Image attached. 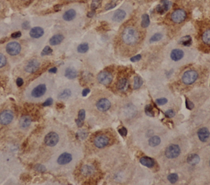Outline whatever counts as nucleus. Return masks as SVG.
<instances>
[{
    "mask_svg": "<svg viewBox=\"0 0 210 185\" xmlns=\"http://www.w3.org/2000/svg\"><path fill=\"white\" fill-rule=\"evenodd\" d=\"M202 40L207 46H210V29L205 30L202 34Z\"/></svg>",
    "mask_w": 210,
    "mask_h": 185,
    "instance_id": "bb28decb",
    "label": "nucleus"
},
{
    "mask_svg": "<svg viewBox=\"0 0 210 185\" xmlns=\"http://www.w3.org/2000/svg\"><path fill=\"white\" fill-rule=\"evenodd\" d=\"M117 0H111V2H110L106 5L105 8V10H111V9L114 8L116 6H117Z\"/></svg>",
    "mask_w": 210,
    "mask_h": 185,
    "instance_id": "4c0bfd02",
    "label": "nucleus"
},
{
    "mask_svg": "<svg viewBox=\"0 0 210 185\" xmlns=\"http://www.w3.org/2000/svg\"><path fill=\"white\" fill-rule=\"evenodd\" d=\"M187 161L191 165H196L199 162L200 157L198 154H192L187 157Z\"/></svg>",
    "mask_w": 210,
    "mask_h": 185,
    "instance_id": "393cba45",
    "label": "nucleus"
},
{
    "mask_svg": "<svg viewBox=\"0 0 210 185\" xmlns=\"http://www.w3.org/2000/svg\"><path fill=\"white\" fill-rule=\"evenodd\" d=\"M209 166H210V161H209Z\"/></svg>",
    "mask_w": 210,
    "mask_h": 185,
    "instance_id": "052dcab7",
    "label": "nucleus"
},
{
    "mask_svg": "<svg viewBox=\"0 0 210 185\" xmlns=\"http://www.w3.org/2000/svg\"><path fill=\"white\" fill-rule=\"evenodd\" d=\"M23 80L22 78H19L17 79H16V85L18 86L19 87H20L23 84Z\"/></svg>",
    "mask_w": 210,
    "mask_h": 185,
    "instance_id": "603ef678",
    "label": "nucleus"
},
{
    "mask_svg": "<svg viewBox=\"0 0 210 185\" xmlns=\"http://www.w3.org/2000/svg\"><path fill=\"white\" fill-rule=\"evenodd\" d=\"M150 18L147 14L143 15L142 16V22L141 26L143 28H147L150 25Z\"/></svg>",
    "mask_w": 210,
    "mask_h": 185,
    "instance_id": "7c9ffc66",
    "label": "nucleus"
},
{
    "mask_svg": "<svg viewBox=\"0 0 210 185\" xmlns=\"http://www.w3.org/2000/svg\"><path fill=\"white\" fill-rule=\"evenodd\" d=\"M156 103H157V104L161 106V105H166V103H167V100L166 98H159L156 100Z\"/></svg>",
    "mask_w": 210,
    "mask_h": 185,
    "instance_id": "79ce46f5",
    "label": "nucleus"
},
{
    "mask_svg": "<svg viewBox=\"0 0 210 185\" xmlns=\"http://www.w3.org/2000/svg\"><path fill=\"white\" fill-rule=\"evenodd\" d=\"M73 160V156L68 152H64L61 154L57 159V163L59 165H65L69 164Z\"/></svg>",
    "mask_w": 210,
    "mask_h": 185,
    "instance_id": "ddd939ff",
    "label": "nucleus"
},
{
    "mask_svg": "<svg viewBox=\"0 0 210 185\" xmlns=\"http://www.w3.org/2000/svg\"><path fill=\"white\" fill-rule=\"evenodd\" d=\"M187 18L186 12L182 9H177L171 14V20L176 24H181Z\"/></svg>",
    "mask_w": 210,
    "mask_h": 185,
    "instance_id": "20e7f679",
    "label": "nucleus"
},
{
    "mask_svg": "<svg viewBox=\"0 0 210 185\" xmlns=\"http://www.w3.org/2000/svg\"><path fill=\"white\" fill-rule=\"evenodd\" d=\"M88 50H89V45L86 43L80 44L78 47V51L79 53H81V54L86 53L88 51Z\"/></svg>",
    "mask_w": 210,
    "mask_h": 185,
    "instance_id": "473e14b6",
    "label": "nucleus"
},
{
    "mask_svg": "<svg viewBox=\"0 0 210 185\" xmlns=\"http://www.w3.org/2000/svg\"><path fill=\"white\" fill-rule=\"evenodd\" d=\"M32 121V119L30 115H24L23 116H21L19 122L20 127L22 129L28 128L31 125Z\"/></svg>",
    "mask_w": 210,
    "mask_h": 185,
    "instance_id": "f3484780",
    "label": "nucleus"
},
{
    "mask_svg": "<svg viewBox=\"0 0 210 185\" xmlns=\"http://www.w3.org/2000/svg\"><path fill=\"white\" fill-rule=\"evenodd\" d=\"M81 172L84 175H91L94 172V168L91 166L85 165L82 167Z\"/></svg>",
    "mask_w": 210,
    "mask_h": 185,
    "instance_id": "cd10ccee",
    "label": "nucleus"
},
{
    "mask_svg": "<svg viewBox=\"0 0 210 185\" xmlns=\"http://www.w3.org/2000/svg\"><path fill=\"white\" fill-rule=\"evenodd\" d=\"M6 63V59L3 54H0V68L5 66Z\"/></svg>",
    "mask_w": 210,
    "mask_h": 185,
    "instance_id": "a19ab883",
    "label": "nucleus"
},
{
    "mask_svg": "<svg viewBox=\"0 0 210 185\" xmlns=\"http://www.w3.org/2000/svg\"><path fill=\"white\" fill-rule=\"evenodd\" d=\"M186 106L187 109L191 110L194 108V104L191 101H189L188 99H186Z\"/></svg>",
    "mask_w": 210,
    "mask_h": 185,
    "instance_id": "a18cd8bd",
    "label": "nucleus"
},
{
    "mask_svg": "<svg viewBox=\"0 0 210 185\" xmlns=\"http://www.w3.org/2000/svg\"><path fill=\"white\" fill-rule=\"evenodd\" d=\"M101 1L102 0H93V1L91 3V8L92 10H96L97 8H99V6L101 5Z\"/></svg>",
    "mask_w": 210,
    "mask_h": 185,
    "instance_id": "e433bc0d",
    "label": "nucleus"
},
{
    "mask_svg": "<svg viewBox=\"0 0 210 185\" xmlns=\"http://www.w3.org/2000/svg\"><path fill=\"white\" fill-rule=\"evenodd\" d=\"M94 15H95V11H91L89 13H88V16L89 17H92V16H93Z\"/></svg>",
    "mask_w": 210,
    "mask_h": 185,
    "instance_id": "bf43d9fd",
    "label": "nucleus"
},
{
    "mask_svg": "<svg viewBox=\"0 0 210 185\" xmlns=\"http://www.w3.org/2000/svg\"><path fill=\"white\" fill-rule=\"evenodd\" d=\"M41 64L37 60H31L25 66V71L28 73H35L40 68Z\"/></svg>",
    "mask_w": 210,
    "mask_h": 185,
    "instance_id": "9b49d317",
    "label": "nucleus"
},
{
    "mask_svg": "<svg viewBox=\"0 0 210 185\" xmlns=\"http://www.w3.org/2000/svg\"><path fill=\"white\" fill-rule=\"evenodd\" d=\"M167 179L169 180V181H170L171 183L174 184V183H176L178 181L179 176H178V175L177 174L172 173V174H169L168 176Z\"/></svg>",
    "mask_w": 210,
    "mask_h": 185,
    "instance_id": "c9c22d12",
    "label": "nucleus"
},
{
    "mask_svg": "<svg viewBox=\"0 0 210 185\" xmlns=\"http://www.w3.org/2000/svg\"><path fill=\"white\" fill-rule=\"evenodd\" d=\"M181 154L179 146L176 144H171L165 151V156L168 159H175Z\"/></svg>",
    "mask_w": 210,
    "mask_h": 185,
    "instance_id": "f03ea898",
    "label": "nucleus"
},
{
    "mask_svg": "<svg viewBox=\"0 0 210 185\" xmlns=\"http://www.w3.org/2000/svg\"><path fill=\"white\" fill-rule=\"evenodd\" d=\"M59 141V137L56 132H51L46 135L44 138V142L46 145L49 147L56 146Z\"/></svg>",
    "mask_w": 210,
    "mask_h": 185,
    "instance_id": "39448f33",
    "label": "nucleus"
},
{
    "mask_svg": "<svg viewBox=\"0 0 210 185\" xmlns=\"http://www.w3.org/2000/svg\"><path fill=\"white\" fill-rule=\"evenodd\" d=\"M47 91V86L45 84H40L37 85L36 87H35L32 92H31V95L33 97L38 98L42 97L46 94Z\"/></svg>",
    "mask_w": 210,
    "mask_h": 185,
    "instance_id": "9d476101",
    "label": "nucleus"
},
{
    "mask_svg": "<svg viewBox=\"0 0 210 185\" xmlns=\"http://www.w3.org/2000/svg\"><path fill=\"white\" fill-rule=\"evenodd\" d=\"M145 114L149 116H154L155 112L154 111L153 107L151 105H147L145 107Z\"/></svg>",
    "mask_w": 210,
    "mask_h": 185,
    "instance_id": "72a5a7b5",
    "label": "nucleus"
},
{
    "mask_svg": "<svg viewBox=\"0 0 210 185\" xmlns=\"http://www.w3.org/2000/svg\"><path fill=\"white\" fill-rule=\"evenodd\" d=\"M210 132L209 130L206 127H202L199 129L198 131V136L201 141L204 142L207 141V140L209 137Z\"/></svg>",
    "mask_w": 210,
    "mask_h": 185,
    "instance_id": "2eb2a0df",
    "label": "nucleus"
},
{
    "mask_svg": "<svg viewBox=\"0 0 210 185\" xmlns=\"http://www.w3.org/2000/svg\"><path fill=\"white\" fill-rule=\"evenodd\" d=\"M85 116H86V111H85L84 110H81L79 111V118L78 119H79L81 121H84L85 119Z\"/></svg>",
    "mask_w": 210,
    "mask_h": 185,
    "instance_id": "c03bdc74",
    "label": "nucleus"
},
{
    "mask_svg": "<svg viewBox=\"0 0 210 185\" xmlns=\"http://www.w3.org/2000/svg\"><path fill=\"white\" fill-rule=\"evenodd\" d=\"M160 142H161L160 138L159 136H157V135H154V136L150 137V139H149V145L151 147H154L159 146L160 144Z\"/></svg>",
    "mask_w": 210,
    "mask_h": 185,
    "instance_id": "a878e982",
    "label": "nucleus"
},
{
    "mask_svg": "<svg viewBox=\"0 0 210 185\" xmlns=\"http://www.w3.org/2000/svg\"><path fill=\"white\" fill-rule=\"evenodd\" d=\"M110 143V139L106 135H98L94 139V144L98 148H103L107 146Z\"/></svg>",
    "mask_w": 210,
    "mask_h": 185,
    "instance_id": "423d86ee",
    "label": "nucleus"
},
{
    "mask_svg": "<svg viewBox=\"0 0 210 185\" xmlns=\"http://www.w3.org/2000/svg\"><path fill=\"white\" fill-rule=\"evenodd\" d=\"M57 71V67H52V68L49 69L48 71H49V73H56Z\"/></svg>",
    "mask_w": 210,
    "mask_h": 185,
    "instance_id": "13d9d810",
    "label": "nucleus"
},
{
    "mask_svg": "<svg viewBox=\"0 0 210 185\" xmlns=\"http://www.w3.org/2000/svg\"><path fill=\"white\" fill-rule=\"evenodd\" d=\"M64 40V36L61 34H56L53 35V37L49 40V43L51 46H55L60 44Z\"/></svg>",
    "mask_w": 210,
    "mask_h": 185,
    "instance_id": "412c9836",
    "label": "nucleus"
},
{
    "mask_svg": "<svg viewBox=\"0 0 210 185\" xmlns=\"http://www.w3.org/2000/svg\"><path fill=\"white\" fill-rule=\"evenodd\" d=\"M43 34L44 30L40 26H35L30 30L29 35L33 39H38L42 37Z\"/></svg>",
    "mask_w": 210,
    "mask_h": 185,
    "instance_id": "dca6fc26",
    "label": "nucleus"
},
{
    "mask_svg": "<svg viewBox=\"0 0 210 185\" xmlns=\"http://www.w3.org/2000/svg\"><path fill=\"white\" fill-rule=\"evenodd\" d=\"M13 119V114L11 111L4 110L0 113V124L3 125L10 124Z\"/></svg>",
    "mask_w": 210,
    "mask_h": 185,
    "instance_id": "1a4fd4ad",
    "label": "nucleus"
},
{
    "mask_svg": "<svg viewBox=\"0 0 210 185\" xmlns=\"http://www.w3.org/2000/svg\"><path fill=\"white\" fill-rule=\"evenodd\" d=\"M139 39V34L138 31L132 27H127L125 29L122 34V40L124 43L132 46L135 44Z\"/></svg>",
    "mask_w": 210,
    "mask_h": 185,
    "instance_id": "f257e3e1",
    "label": "nucleus"
},
{
    "mask_svg": "<svg viewBox=\"0 0 210 185\" xmlns=\"http://www.w3.org/2000/svg\"><path fill=\"white\" fill-rule=\"evenodd\" d=\"M126 12L123 10H118L116 11L113 15L112 19L115 21L120 22L123 20L126 17Z\"/></svg>",
    "mask_w": 210,
    "mask_h": 185,
    "instance_id": "6ab92c4d",
    "label": "nucleus"
},
{
    "mask_svg": "<svg viewBox=\"0 0 210 185\" xmlns=\"http://www.w3.org/2000/svg\"><path fill=\"white\" fill-rule=\"evenodd\" d=\"M171 2L168 0H162L161 1V4H159V5L156 7V11H157L159 14L162 15L164 13L167 11L169 8H171Z\"/></svg>",
    "mask_w": 210,
    "mask_h": 185,
    "instance_id": "4468645a",
    "label": "nucleus"
},
{
    "mask_svg": "<svg viewBox=\"0 0 210 185\" xmlns=\"http://www.w3.org/2000/svg\"><path fill=\"white\" fill-rule=\"evenodd\" d=\"M75 122H76V124H77V125H78V126L79 127H81L83 125V121H81V120H80L79 119H77L76 120H75Z\"/></svg>",
    "mask_w": 210,
    "mask_h": 185,
    "instance_id": "6e6d98bb",
    "label": "nucleus"
},
{
    "mask_svg": "<svg viewBox=\"0 0 210 185\" xmlns=\"http://www.w3.org/2000/svg\"><path fill=\"white\" fill-rule=\"evenodd\" d=\"M184 53L183 51L179 49H176L172 50L171 52V58L174 61H180L181 59L184 57Z\"/></svg>",
    "mask_w": 210,
    "mask_h": 185,
    "instance_id": "a211bd4d",
    "label": "nucleus"
},
{
    "mask_svg": "<svg viewBox=\"0 0 210 185\" xmlns=\"http://www.w3.org/2000/svg\"><path fill=\"white\" fill-rule=\"evenodd\" d=\"M89 93H90V89H88V88L84 89L83 91V92H82V95L83 96H86Z\"/></svg>",
    "mask_w": 210,
    "mask_h": 185,
    "instance_id": "864d4df0",
    "label": "nucleus"
},
{
    "mask_svg": "<svg viewBox=\"0 0 210 185\" xmlns=\"http://www.w3.org/2000/svg\"><path fill=\"white\" fill-rule=\"evenodd\" d=\"M35 168L38 172H45L46 171V167L42 164H37L35 166Z\"/></svg>",
    "mask_w": 210,
    "mask_h": 185,
    "instance_id": "37998d69",
    "label": "nucleus"
},
{
    "mask_svg": "<svg viewBox=\"0 0 210 185\" xmlns=\"http://www.w3.org/2000/svg\"><path fill=\"white\" fill-rule=\"evenodd\" d=\"M165 115L167 117H169V118H172V117L176 115V113L172 110H168L165 112Z\"/></svg>",
    "mask_w": 210,
    "mask_h": 185,
    "instance_id": "49530a36",
    "label": "nucleus"
},
{
    "mask_svg": "<svg viewBox=\"0 0 210 185\" xmlns=\"http://www.w3.org/2000/svg\"><path fill=\"white\" fill-rule=\"evenodd\" d=\"M162 37H163V35L161 34H160V33L155 34L154 35H152V37L150 39V42L154 43L155 42H158L162 39Z\"/></svg>",
    "mask_w": 210,
    "mask_h": 185,
    "instance_id": "f704fd0d",
    "label": "nucleus"
},
{
    "mask_svg": "<svg viewBox=\"0 0 210 185\" xmlns=\"http://www.w3.org/2000/svg\"><path fill=\"white\" fill-rule=\"evenodd\" d=\"M97 79L100 83L106 86L110 84L113 81V76L110 72L102 71L98 74Z\"/></svg>",
    "mask_w": 210,
    "mask_h": 185,
    "instance_id": "6e6552de",
    "label": "nucleus"
},
{
    "mask_svg": "<svg viewBox=\"0 0 210 185\" xmlns=\"http://www.w3.org/2000/svg\"><path fill=\"white\" fill-rule=\"evenodd\" d=\"M52 49L49 47V46H46L43 49V51L41 53V55L42 56H47V55H49V54H51L52 52Z\"/></svg>",
    "mask_w": 210,
    "mask_h": 185,
    "instance_id": "ea45409f",
    "label": "nucleus"
},
{
    "mask_svg": "<svg viewBox=\"0 0 210 185\" xmlns=\"http://www.w3.org/2000/svg\"><path fill=\"white\" fill-rule=\"evenodd\" d=\"M20 179L22 181L28 182L30 181L31 179H32V177H31V176L29 174L23 173V174H21L20 176Z\"/></svg>",
    "mask_w": 210,
    "mask_h": 185,
    "instance_id": "58836bf2",
    "label": "nucleus"
},
{
    "mask_svg": "<svg viewBox=\"0 0 210 185\" xmlns=\"http://www.w3.org/2000/svg\"><path fill=\"white\" fill-rule=\"evenodd\" d=\"M27 145H28V140H26V141L23 143V144H22V149L23 150H25V149L27 147Z\"/></svg>",
    "mask_w": 210,
    "mask_h": 185,
    "instance_id": "4d7b16f0",
    "label": "nucleus"
},
{
    "mask_svg": "<svg viewBox=\"0 0 210 185\" xmlns=\"http://www.w3.org/2000/svg\"><path fill=\"white\" fill-rule=\"evenodd\" d=\"M29 22L28 21H25L24 23L22 25L23 28L25 29H28L29 28Z\"/></svg>",
    "mask_w": 210,
    "mask_h": 185,
    "instance_id": "5fc2aeb1",
    "label": "nucleus"
},
{
    "mask_svg": "<svg viewBox=\"0 0 210 185\" xmlns=\"http://www.w3.org/2000/svg\"><path fill=\"white\" fill-rule=\"evenodd\" d=\"M141 58H142V56H141L140 54H138V55H137L135 56L132 57L130 59V61L132 62H137L138 61H140L141 59Z\"/></svg>",
    "mask_w": 210,
    "mask_h": 185,
    "instance_id": "8fccbe9b",
    "label": "nucleus"
},
{
    "mask_svg": "<svg viewBox=\"0 0 210 185\" xmlns=\"http://www.w3.org/2000/svg\"><path fill=\"white\" fill-rule=\"evenodd\" d=\"M111 107L110 101L106 98H102L96 103V108L101 111H108Z\"/></svg>",
    "mask_w": 210,
    "mask_h": 185,
    "instance_id": "f8f14e48",
    "label": "nucleus"
},
{
    "mask_svg": "<svg viewBox=\"0 0 210 185\" xmlns=\"http://www.w3.org/2000/svg\"><path fill=\"white\" fill-rule=\"evenodd\" d=\"M129 86L128 81L126 78H122L120 79L117 84V88L119 91H125Z\"/></svg>",
    "mask_w": 210,
    "mask_h": 185,
    "instance_id": "4be33fe9",
    "label": "nucleus"
},
{
    "mask_svg": "<svg viewBox=\"0 0 210 185\" xmlns=\"http://www.w3.org/2000/svg\"><path fill=\"white\" fill-rule=\"evenodd\" d=\"M71 95V91L69 89H65L63 91H62L59 94V98L61 100H66V99L69 98Z\"/></svg>",
    "mask_w": 210,
    "mask_h": 185,
    "instance_id": "c85d7f7f",
    "label": "nucleus"
},
{
    "mask_svg": "<svg viewBox=\"0 0 210 185\" xmlns=\"http://www.w3.org/2000/svg\"><path fill=\"white\" fill-rule=\"evenodd\" d=\"M191 42H192V39L189 35H187L185 36V37H182L180 39L179 41V43L183 45V46H189L191 44Z\"/></svg>",
    "mask_w": 210,
    "mask_h": 185,
    "instance_id": "c756f323",
    "label": "nucleus"
},
{
    "mask_svg": "<svg viewBox=\"0 0 210 185\" xmlns=\"http://www.w3.org/2000/svg\"><path fill=\"white\" fill-rule=\"evenodd\" d=\"M75 15H76V12L73 9H69L67 10L63 15V19L65 21H69L73 20L75 19Z\"/></svg>",
    "mask_w": 210,
    "mask_h": 185,
    "instance_id": "5701e85b",
    "label": "nucleus"
},
{
    "mask_svg": "<svg viewBox=\"0 0 210 185\" xmlns=\"http://www.w3.org/2000/svg\"><path fill=\"white\" fill-rule=\"evenodd\" d=\"M140 162L144 166L147 168H152L155 165V161L154 159L148 157H143L140 159Z\"/></svg>",
    "mask_w": 210,
    "mask_h": 185,
    "instance_id": "b1692460",
    "label": "nucleus"
},
{
    "mask_svg": "<svg viewBox=\"0 0 210 185\" xmlns=\"http://www.w3.org/2000/svg\"><path fill=\"white\" fill-rule=\"evenodd\" d=\"M143 84V80L139 77V76H135L134 78V83H133V88L135 89H139Z\"/></svg>",
    "mask_w": 210,
    "mask_h": 185,
    "instance_id": "2f4dec72",
    "label": "nucleus"
},
{
    "mask_svg": "<svg viewBox=\"0 0 210 185\" xmlns=\"http://www.w3.org/2000/svg\"><path fill=\"white\" fill-rule=\"evenodd\" d=\"M78 72L73 67H69L65 71V76L69 79H73L77 77Z\"/></svg>",
    "mask_w": 210,
    "mask_h": 185,
    "instance_id": "aec40b11",
    "label": "nucleus"
},
{
    "mask_svg": "<svg viewBox=\"0 0 210 185\" xmlns=\"http://www.w3.org/2000/svg\"><path fill=\"white\" fill-rule=\"evenodd\" d=\"M21 35V31H16V32L13 33V34H11V37L13 38V39H17V38L20 37Z\"/></svg>",
    "mask_w": 210,
    "mask_h": 185,
    "instance_id": "3c124183",
    "label": "nucleus"
},
{
    "mask_svg": "<svg viewBox=\"0 0 210 185\" xmlns=\"http://www.w3.org/2000/svg\"><path fill=\"white\" fill-rule=\"evenodd\" d=\"M6 51L9 55L15 56L19 54L21 51V46L16 42H11L7 44Z\"/></svg>",
    "mask_w": 210,
    "mask_h": 185,
    "instance_id": "0eeeda50",
    "label": "nucleus"
},
{
    "mask_svg": "<svg viewBox=\"0 0 210 185\" xmlns=\"http://www.w3.org/2000/svg\"><path fill=\"white\" fill-rule=\"evenodd\" d=\"M119 134L122 135V137H125L127 135V130L126 128L125 127H122L118 130Z\"/></svg>",
    "mask_w": 210,
    "mask_h": 185,
    "instance_id": "de8ad7c7",
    "label": "nucleus"
},
{
    "mask_svg": "<svg viewBox=\"0 0 210 185\" xmlns=\"http://www.w3.org/2000/svg\"><path fill=\"white\" fill-rule=\"evenodd\" d=\"M198 73L194 70L186 71L182 77V81L185 84H191L194 83L198 78Z\"/></svg>",
    "mask_w": 210,
    "mask_h": 185,
    "instance_id": "7ed1b4c3",
    "label": "nucleus"
},
{
    "mask_svg": "<svg viewBox=\"0 0 210 185\" xmlns=\"http://www.w3.org/2000/svg\"><path fill=\"white\" fill-rule=\"evenodd\" d=\"M52 103H53V100H52V98H49L47 99V100H46V101H45V102L43 103L42 106H48L52 105Z\"/></svg>",
    "mask_w": 210,
    "mask_h": 185,
    "instance_id": "09e8293b",
    "label": "nucleus"
}]
</instances>
